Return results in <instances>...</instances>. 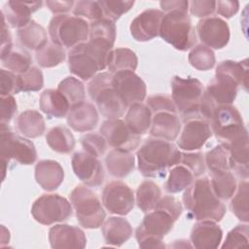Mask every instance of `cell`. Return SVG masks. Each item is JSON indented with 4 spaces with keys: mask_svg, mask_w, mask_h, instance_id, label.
<instances>
[{
    "mask_svg": "<svg viewBox=\"0 0 249 249\" xmlns=\"http://www.w3.org/2000/svg\"><path fill=\"white\" fill-rule=\"evenodd\" d=\"M139 172L144 177L164 178L169 168L179 164L181 152L172 142L150 137L136 153Z\"/></svg>",
    "mask_w": 249,
    "mask_h": 249,
    "instance_id": "cell-1",
    "label": "cell"
},
{
    "mask_svg": "<svg viewBox=\"0 0 249 249\" xmlns=\"http://www.w3.org/2000/svg\"><path fill=\"white\" fill-rule=\"evenodd\" d=\"M188 219L220 222L226 214V206L219 199L207 177H200L184 190L182 196Z\"/></svg>",
    "mask_w": 249,
    "mask_h": 249,
    "instance_id": "cell-2",
    "label": "cell"
},
{
    "mask_svg": "<svg viewBox=\"0 0 249 249\" xmlns=\"http://www.w3.org/2000/svg\"><path fill=\"white\" fill-rule=\"evenodd\" d=\"M113 47L97 39H89L77 45L68 53L69 71L83 81L92 79L97 72L107 68L108 57Z\"/></svg>",
    "mask_w": 249,
    "mask_h": 249,
    "instance_id": "cell-3",
    "label": "cell"
},
{
    "mask_svg": "<svg viewBox=\"0 0 249 249\" xmlns=\"http://www.w3.org/2000/svg\"><path fill=\"white\" fill-rule=\"evenodd\" d=\"M238 87L239 83L233 77L223 71L215 70L214 79L203 90L199 116L209 122L216 108L231 105L237 95Z\"/></svg>",
    "mask_w": 249,
    "mask_h": 249,
    "instance_id": "cell-4",
    "label": "cell"
},
{
    "mask_svg": "<svg viewBox=\"0 0 249 249\" xmlns=\"http://www.w3.org/2000/svg\"><path fill=\"white\" fill-rule=\"evenodd\" d=\"M159 35L163 41L181 52L192 49L196 43V29L188 12L184 11L164 13Z\"/></svg>",
    "mask_w": 249,
    "mask_h": 249,
    "instance_id": "cell-5",
    "label": "cell"
},
{
    "mask_svg": "<svg viewBox=\"0 0 249 249\" xmlns=\"http://www.w3.org/2000/svg\"><path fill=\"white\" fill-rule=\"evenodd\" d=\"M111 72L97 73L88 85V93L97 106L101 115L107 119H120L127 106L112 87Z\"/></svg>",
    "mask_w": 249,
    "mask_h": 249,
    "instance_id": "cell-6",
    "label": "cell"
},
{
    "mask_svg": "<svg viewBox=\"0 0 249 249\" xmlns=\"http://www.w3.org/2000/svg\"><path fill=\"white\" fill-rule=\"evenodd\" d=\"M177 220L167 211L155 207L148 212L135 231V238L140 248H165L163 237L173 229Z\"/></svg>",
    "mask_w": 249,
    "mask_h": 249,
    "instance_id": "cell-7",
    "label": "cell"
},
{
    "mask_svg": "<svg viewBox=\"0 0 249 249\" xmlns=\"http://www.w3.org/2000/svg\"><path fill=\"white\" fill-rule=\"evenodd\" d=\"M48 31L52 42L72 49L89 40V22L67 14L55 15L50 20Z\"/></svg>",
    "mask_w": 249,
    "mask_h": 249,
    "instance_id": "cell-8",
    "label": "cell"
},
{
    "mask_svg": "<svg viewBox=\"0 0 249 249\" xmlns=\"http://www.w3.org/2000/svg\"><path fill=\"white\" fill-rule=\"evenodd\" d=\"M0 156L4 180L7 165L11 160H14L23 165H30L36 161L37 151L32 141L16 134L9 124H1Z\"/></svg>",
    "mask_w": 249,
    "mask_h": 249,
    "instance_id": "cell-9",
    "label": "cell"
},
{
    "mask_svg": "<svg viewBox=\"0 0 249 249\" xmlns=\"http://www.w3.org/2000/svg\"><path fill=\"white\" fill-rule=\"evenodd\" d=\"M171 98L177 113L185 121L199 116V106L204 90L202 83L192 77L174 76L171 80Z\"/></svg>",
    "mask_w": 249,
    "mask_h": 249,
    "instance_id": "cell-10",
    "label": "cell"
},
{
    "mask_svg": "<svg viewBox=\"0 0 249 249\" xmlns=\"http://www.w3.org/2000/svg\"><path fill=\"white\" fill-rule=\"evenodd\" d=\"M79 224L86 229L101 227L106 218L105 210L93 191L86 185L76 186L69 195Z\"/></svg>",
    "mask_w": 249,
    "mask_h": 249,
    "instance_id": "cell-11",
    "label": "cell"
},
{
    "mask_svg": "<svg viewBox=\"0 0 249 249\" xmlns=\"http://www.w3.org/2000/svg\"><path fill=\"white\" fill-rule=\"evenodd\" d=\"M209 124L212 134L222 144L230 145L239 139L248 137L242 116L237 108L232 105L216 108Z\"/></svg>",
    "mask_w": 249,
    "mask_h": 249,
    "instance_id": "cell-12",
    "label": "cell"
},
{
    "mask_svg": "<svg viewBox=\"0 0 249 249\" xmlns=\"http://www.w3.org/2000/svg\"><path fill=\"white\" fill-rule=\"evenodd\" d=\"M73 214V207L64 196L57 194H46L32 204L31 215L40 224L50 226L66 221Z\"/></svg>",
    "mask_w": 249,
    "mask_h": 249,
    "instance_id": "cell-13",
    "label": "cell"
},
{
    "mask_svg": "<svg viewBox=\"0 0 249 249\" xmlns=\"http://www.w3.org/2000/svg\"><path fill=\"white\" fill-rule=\"evenodd\" d=\"M102 205L109 213L124 216L134 207L133 191L122 181H112L108 183L101 195Z\"/></svg>",
    "mask_w": 249,
    "mask_h": 249,
    "instance_id": "cell-14",
    "label": "cell"
},
{
    "mask_svg": "<svg viewBox=\"0 0 249 249\" xmlns=\"http://www.w3.org/2000/svg\"><path fill=\"white\" fill-rule=\"evenodd\" d=\"M112 87L127 107L133 103L142 102L146 98V84L134 71L114 73Z\"/></svg>",
    "mask_w": 249,
    "mask_h": 249,
    "instance_id": "cell-15",
    "label": "cell"
},
{
    "mask_svg": "<svg viewBox=\"0 0 249 249\" xmlns=\"http://www.w3.org/2000/svg\"><path fill=\"white\" fill-rule=\"evenodd\" d=\"M100 134L114 149L131 152L141 142V136L133 134L121 119H107L99 128Z\"/></svg>",
    "mask_w": 249,
    "mask_h": 249,
    "instance_id": "cell-16",
    "label": "cell"
},
{
    "mask_svg": "<svg viewBox=\"0 0 249 249\" xmlns=\"http://www.w3.org/2000/svg\"><path fill=\"white\" fill-rule=\"evenodd\" d=\"M196 32L201 44L211 50H221L226 47L231 36L227 21L216 16L201 18L196 24Z\"/></svg>",
    "mask_w": 249,
    "mask_h": 249,
    "instance_id": "cell-17",
    "label": "cell"
},
{
    "mask_svg": "<svg viewBox=\"0 0 249 249\" xmlns=\"http://www.w3.org/2000/svg\"><path fill=\"white\" fill-rule=\"evenodd\" d=\"M184 124L177 140L179 149L187 152L199 150L212 136L209 122L201 117H194L183 121Z\"/></svg>",
    "mask_w": 249,
    "mask_h": 249,
    "instance_id": "cell-18",
    "label": "cell"
},
{
    "mask_svg": "<svg viewBox=\"0 0 249 249\" xmlns=\"http://www.w3.org/2000/svg\"><path fill=\"white\" fill-rule=\"evenodd\" d=\"M71 165L78 179L88 187H99L105 177L100 160L86 153L77 152L72 156Z\"/></svg>",
    "mask_w": 249,
    "mask_h": 249,
    "instance_id": "cell-19",
    "label": "cell"
},
{
    "mask_svg": "<svg viewBox=\"0 0 249 249\" xmlns=\"http://www.w3.org/2000/svg\"><path fill=\"white\" fill-rule=\"evenodd\" d=\"M164 13L159 9H148L140 13L130 23L129 30L134 40L147 42L159 36Z\"/></svg>",
    "mask_w": 249,
    "mask_h": 249,
    "instance_id": "cell-20",
    "label": "cell"
},
{
    "mask_svg": "<svg viewBox=\"0 0 249 249\" xmlns=\"http://www.w3.org/2000/svg\"><path fill=\"white\" fill-rule=\"evenodd\" d=\"M49 241L54 249H83L87 245V237L83 230L76 226L58 224L49 231Z\"/></svg>",
    "mask_w": 249,
    "mask_h": 249,
    "instance_id": "cell-21",
    "label": "cell"
},
{
    "mask_svg": "<svg viewBox=\"0 0 249 249\" xmlns=\"http://www.w3.org/2000/svg\"><path fill=\"white\" fill-rule=\"evenodd\" d=\"M181 128L182 124L178 113L161 111L152 115L149 132L151 137L172 142L177 139Z\"/></svg>",
    "mask_w": 249,
    "mask_h": 249,
    "instance_id": "cell-22",
    "label": "cell"
},
{
    "mask_svg": "<svg viewBox=\"0 0 249 249\" xmlns=\"http://www.w3.org/2000/svg\"><path fill=\"white\" fill-rule=\"evenodd\" d=\"M223 237L221 227L214 221H197L191 231L190 239L197 249H215L220 246Z\"/></svg>",
    "mask_w": 249,
    "mask_h": 249,
    "instance_id": "cell-23",
    "label": "cell"
},
{
    "mask_svg": "<svg viewBox=\"0 0 249 249\" xmlns=\"http://www.w3.org/2000/svg\"><path fill=\"white\" fill-rule=\"evenodd\" d=\"M43 5L42 1H8L1 10V15L13 28H22L32 19L31 15Z\"/></svg>",
    "mask_w": 249,
    "mask_h": 249,
    "instance_id": "cell-24",
    "label": "cell"
},
{
    "mask_svg": "<svg viewBox=\"0 0 249 249\" xmlns=\"http://www.w3.org/2000/svg\"><path fill=\"white\" fill-rule=\"evenodd\" d=\"M67 124L75 131L88 132L94 129L99 117L97 109L89 102H81L72 106L67 115Z\"/></svg>",
    "mask_w": 249,
    "mask_h": 249,
    "instance_id": "cell-25",
    "label": "cell"
},
{
    "mask_svg": "<svg viewBox=\"0 0 249 249\" xmlns=\"http://www.w3.org/2000/svg\"><path fill=\"white\" fill-rule=\"evenodd\" d=\"M64 170L60 163L53 160H42L35 165V180L47 191L56 190L63 182Z\"/></svg>",
    "mask_w": 249,
    "mask_h": 249,
    "instance_id": "cell-26",
    "label": "cell"
},
{
    "mask_svg": "<svg viewBox=\"0 0 249 249\" xmlns=\"http://www.w3.org/2000/svg\"><path fill=\"white\" fill-rule=\"evenodd\" d=\"M101 232L108 245L119 247L131 237L132 227L125 218L112 216L101 225Z\"/></svg>",
    "mask_w": 249,
    "mask_h": 249,
    "instance_id": "cell-27",
    "label": "cell"
},
{
    "mask_svg": "<svg viewBox=\"0 0 249 249\" xmlns=\"http://www.w3.org/2000/svg\"><path fill=\"white\" fill-rule=\"evenodd\" d=\"M39 106L41 111L45 113L49 119L67 117L71 108L66 97L57 89H45L40 95Z\"/></svg>",
    "mask_w": 249,
    "mask_h": 249,
    "instance_id": "cell-28",
    "label": "cell"
},
{
    "mask_svg": "<svg viewBox=\"0 0 249 249\" xmlns=\"http://www.w3.org/2000/svg\"><path fill=\"white\" fill-rule=\"evenodd\" d=\"M124 123L133 134L138 136L144 135L150 130L152 112L150 108L142 102L133 103L127 108Z\"/></svg>",
    "mask_w": 249,
    "mask_h": 249,
    "instance_id": "cell-29",
    "label": "cell"
},
{
    "mask_svg": "<svg viewBox=\"0 0 249 249\" xmlns=\"http://www.w3.org/2000/svg\"><path fill=\"white\" fill-rule=\"evenodd\" d=\"M105 165L111 176L124 178L133 171L135 158L131 152L114 149L105 157Z\"/></svg>",
    "mask_w": 249,
    "mask_h": 249,
    "instance_id": "cell-30",
    "label": "cell"
},
{
    "mask_svg": "<svg viewBox=\"0 0 249 249\" xmlns=\"http://www.w3.org/2000/svg\"><path fill=\"white\" fill-rule=\"evenodd\" d=\"M230 151V168L240 178L248 179V137L227 145Z\"/></svg>",
    "mask_w": 249,
    "mask_h": 249,
    "instance_id": "cell-31",
    "label": "cell"
},
{
    "mask_svg": "<svg viewBox=\"0 0 249 249\" xmlns=\"http://www.w3.org/2000/svg\"><path fill=\"white\" fill-rule=\"evenodd\" d=\"M17 36L21 46L35 52L49 42L46 29L33 19L24 27L19 28Z\"/></svg>",
    "mask_w": 249,
    "mask_h": 249,
    "instance_id": "cell-32",
    "label": "cell"
},
{
    "mask_svg": "<svg viewBox=\"0 0 249 249\" xmlns=\"http://www.w3.org/2000/svg\"><path fill=\"white\" fill-rule=\"evenodd\" d=\"M17 127L25 137L36 138L45 132V120L38 111L26 110L18 117Z\"/></svg>",
    "mask_w": 249,
    "mask_h": 249,
    "instance_id": "cell-33",
    "label": "cell"
},
{
    "mask_svg": "<svg viewBox=\"0 0 249 249\" xmlns=\"http://www.w3.org/2000/svg\"><path fill=\"white\" fill-rule=\"evenodd\" d=\"M46 141L53 151L60 154L70 153L76 144L73 133L63 125L52 127L46 134Z\"/></svg>",
    "mask_w": 249,
    "mask_h": 249,
    "instance_id": "cell-34",
    "label": "cell"
},
{
    "mask_svg": "<svg viewBox=\"0 0 249 249\" xmlns=\"http://www.w3.org/2000/svg\"><path fill=\"white\" fill-rule=\"evenodd\" d=\"M138 65V58L136 53L127 48H118L111 51L107 68L111 73L120 71H134Z\"/></svg>",
    "mask_w": 249,
    "mask_h": 249,
    "instance_id": "cell-35",
    "label": "cell"
},
{
    "mask_svg": "<svg viewBox=\"0 0 249 249\" xmlns=\"http://www.w3.org/2000/svg\"><path fill=\"white\" fill-rule=\"evenodd\" d=\"M161 197V190L152 180L143 181L136 190L135 202L143 213L152 211Z\"/></svg>",
    "mask_w": 249,
    "mask_h": 249,
    "instance_id": "cell-36",
    "label": "cell"
},
{
    "mask_svg": "<svg viewBox=\"0 0 249 249\" xmlns=\"http://www.w3.org/2000/svg\"><path fill=\"white\" fill-rule=\"evenodd\" d=\"M195 180L193 173L183 164H176L169 171L163 189L168 194H177L187 189Z\"/></svg>",
    "mask_w": 249,
    "mask_h": 249,
    "instance_id": "cell-37",
    "label": "cell"
},
{
    "mask_svg": "<svg viewBox=\"0 0 249 249\" xmlns=\"http://www.w3.org/2000/svg\"><path fill=\"white\" fill-rule=\"evenodd\" d=\"M210 184L215 196L221 200L230 199L237 187L235 177L231 170L211 174Z\"/></svg>",
    "mask_w": 249,
    "mask_h": 249,
    "instance_id": "cell-38",
    "label": "cell"
},
{
    "mask_svg": "<svg viewBox=\"0 0 249 249\" xmlns=\"http://www.w3.org/2000/svg\"><path fill=\"white\" fill-rule=\"evenodd\" d=\"M66 53L63 47H60L53 42H48L44 47L35 52V58L39 66L51 68L57 66L64 61Z\"/></svg>",
    "mask_w": 249,
    "mask_h": 249,
    "instance_id": "cell-39",
    "label": "cell"
},
{
    "mask_svg": "<svg viewBox=\"0 0 249 249\" xmlns=\"http://www.w3.org/2000/svg\"><path fill=\"white\" fill-rule=\"evenodd\" d=\"M248 194H249V184L247 180H240L236 187L233 196L231 197L230 208L235 217L243 222L248 223L249 213H248Z\"/></svg>",
    "mask_w": 249,
    "mask_h": 249,
    "instance_id": "cell-40",
    "label": "cell"
},
{
    "mask_svg": "<svg viewBox=\"0 0 249 249\" xmlns=\"http://www.w3.org/2000/svg\"><path fill=\"white\" fill-rule=\"evenodd\" d=\"M229 158V147L226 144L220 143L205 154V165L211 174L222 171H229L231 170Z\"/></svg>",
    "mask_w": 249,
    "mask_h": 249,
    "instance_id": "cell-41",
    "label": "cell"
},
{
    "mask_svg": "<svg viewBox=\"0 0 249 249\" xmlns=\"http://www.w3.org/2000/svg\"><path fill=\"white\" fill-rule=\"evenodd\" d=\"M188 59L190 64L199 71L212 69L216 62L214 52L203 44H197L193 47L189 53Z\"/></svg>",
    "mask_w": 249,
    "mask_h": 249,
    "instance_id": "cell-42",
    "label": "cell"
},
{
    "mask_svg": "<svg viewBox=\"0 0 249 249\" xmlns=\"http://www.w3.org/2000/svg\"><path fill=\"white\" fill-rule=\"evenodd\" d=\"M43 87L44 76L42 71L36 66H31L22 74H17L16 94L20 91H38L42 89Z\"/></svg>",
    "mask_w": 249,
    "mask_h": 249,
    "instance_id": "cell-43",
    "label": "cell"
},
{
    "mask_svg": "<svg viewBox=\"0 0 249 249\" xmlns=\"http://www.w3.org/2000/svg\"><path fill=\"white\" fill-rule=\"evenodd\" d=\"M1 62L9 71L15 74H22L31 67L32 58L27 52L13 49L8 54L1 57Z\"/></svg>",
    "mask_w": 249,
    "mask_h": 249,
    "instance_id": "cell-44",
    "label": "cell"
},
{
    "mask_svg": "<svg viewBox=\"0 0 249 249\" xmlns=\"http://www.w3.org/2000/svg\"><path fill=\"white\" fill-rule=\"evenodd\" d=\"M57 89L66 97L71 107L85 101L86 91L84 84L77 78L69 76L57 86Z\"/></svg>",
    "mask_w": 249,
    "mask_h": 249,
    "instance_id": "cell-45",
    "label": "cell"
},
{
    "mask_svg": "<svg viewBox=\"0 0 249 249\" xmlns=\"http://www.w3.org/2000/svg\"><path fill=\"white\" fill-rule=\"evenodd\" d=\"M117 29L115 21L103 18L93 22H89V39H97L114 46Z\"/></svg>",
    "mask_w": 249,
    "mask_h": 249,
    "instance_id": "cell-46",
    "label": "cell"
},
{
    "mask_svg": "<svg viewBox=\"0 0 249 249\" xmlns=\"http://www.w3.org/2000/svg\"><path fill=\"white\" fill-rule=\"evenodd\" d=\"M216 70L223 71L225 73H228L231 77H233L240 86L244 88L245 90H247V85H248V59L245 58L241 61H234V60H223L221 61L217 67Z\"/></svg>",
    "mask_w": 249,
    "mask_h": 249,
    "instance_id": "cell-47",
    "label": "cell"
},
{
    "mask_svg": "<svg viewBox=\"0 0 249 249\" xmlns=\"http://www.w3.org/2000/svg\"><path fill=\"white\" fill-rule=\"evenodd\" d=\"M73 15L75 17L82 18L90 22L96 21L104 18L103 11L99 4V1H90V0H81L75 2L73 7Z\"/></svg>",
    "mask_w": 249,
    "mask_h": 249,
    "instance_id": "cell-48",
    "label": "cell"
},
{
    "mask_svg": "<svg viewBox=\"0 0 249 249\" xmlns=\"http://www.w3.org/2000/svg\"><path fill=\"white\" fill-rule=\"evenodd\" d=\"M80 142L85 152L95 158L103 156L107 150L108 143L100 133H87L80 138Z\"/></svg>",
    "mask_w": 249,
    "mask_h": 249,
    "instance_id": "cell-49",
    "label": "cell"
},
{
    "mask_svg": "<svg viewBox=\"0 0 249 249\" xmlns=\"http://www.w3.org/2000/svg\"><path fill=\"white\" fill-rule=\"evenodd\" d=\"M99 4L103 11L104 18L116 21L124 14L127 13L132 8V6L134 5V1L101 0L99 1Z\"/></svg>",
    "mask_w": 249,
    "mask_h": 249,
    "instance_id": "cell-50",
    "label": "cell"
},
{
    "mask_svg": "<svg viewBox=\"0 0 249 249\" xmlns=\"http://www.w3.org/2000/svg\"><path fill=\"white\" fill-rule=\"evenodd\" d=\"M249 228L247 223L239 224L231 230L222 244V248H238L248 245Z\"/></svg>",
    "mask_w": 249,
    "mask_h": 249,
    "instance_id": "cell-51",
    "label": "cell"
},
{
    "mask_svg": "<svg viewBox=\"0 0 249 249\" xmlns=\"http://www.w3.org/2000/svg\"><path fill=\"white\" fill-rule=\"evenodd\" d=\"M179 163L186 166L195 178L201 176L206 169L204 155L200 152H181Z\"/></svg>",
    "mask_w": 249,
    "mask_h": 249,
    "instance_id": "cell-52",
    "label": "cell"
},
{
    "mask_svg": "<svg viewBox=\"0 0 249 249\" xmlns=\"http://www.w3.org/2000/svg\"><path fill=\"white\" fill-rule=\"evenodd\" d=\"M146 105L150 108L152 115L161 111H169V112L177 113L175 104L171 96H168L165 94H154L149 96L147 98Z\"/></svg>",
    "mask_w": 249,
    "mask_h": 249,
    "instance_id": "cell-53",
    "label": "cell"
},
{
    "mask_svg": "<svg viewBox=\"0 0 249 249\" xmlns=\"http://www.w3.org/2000/svg\"><path fill=\"white\" fill-rule=\"evenodd\" d=\"M216 1L211 0H194L189 2L190 13L196 18H207L215 12Z\"/></svg>",
    "mask_w": 249,
    "mask_h": 249,
    "instance_id": "cell-54",
    "label": "cell"
},
{
    "mask_svg": "<svg viewBox=\"0 0 249 249\" xmlns=\"http://www.w3.org/2000/svg\"><path fill=\"white\" fill-rule=\"evenodd\" d=\"M1 103V113H0V123L9 124L14 118L18 111V105L13 94L4 95L0 97Z\"/></svg>",
    "mask_w": 249,
    "mask_h": 249,
    "instance_id": "cell-55",
    "label": "cell"
},
{
    "mask_svg": "<svg viewBox=\"0 0 249 249\" xmlns=\"http://www.w3.org/2000/svg\"><path fill=\"white\" fill-rule=\"evenodd\" d=\"M155 207L161 208L171 214L176 220L179 219L183 212V206L181 202L173 196H163L160 198Z\"/></svg>",
    "mask_w": 249,
    "mask_h": 249,
    "instance_id": "cell-56",
    "label": "cell"
},
{
    "mask_svg": "<svg viewBox=\"0 0 249 249\" xmlns=\"http://www.w3.org/2000/svg\"><path fill=\"white\" fill-rule=\"evenodd\" d=\"M17 88V74L5 70L0 69V92L1 96L10 95L16 93Z\"/></svg>",
    "mask_w": 249,
    "mask_h": 249,
    "instance_id": "cell-57",
    "label": "cell"
},
{
    "mask_svg": "<svg viewBox=\"0 0 249 249\" xmlns=\"http://www.w3.org/2000/svg\"><path fill=\"white\" fill-rule=\"evenodd\" d=\"M239 10L238 1H216L215 12L225 18H231Z\"/></svg>",
    "mask_w": 249,
    "mask_h": 249,
    "instance_id": "cell-58",
    "label": "cell"
},
{
    "mask_svg": "<svg viewBox=\"0 0 249 249\" xmlns=\"http://www.w3.org/2000/svg\"><path fill=\"white\" fill-rule=\"evenodd\" d=\"M2 24H1V56L4 57L13 50V41L12 35L8 28V23L5 18L1 15Z\"/></svg>",
    "mask_w": 249,
    "mask_h": 249,
    "instance_id": "cell-59",
    "label": "cell"
},
{
    "mask_svg": "<svg viewBox=\"0 0 249 249\" xmlns=\"http://www.w3.org/2000/svg\"><path fill=\"white\" fill-rule=\"evenodd\" d=\"M46 5L50 11L55 15H62L73 10L74 1H46Z\"/></svg>",
    "mask_w": 249,
    "mask_h": 249,
    "instance_id": "cell-60",
    "label": "cell"
},
{
    "mask_svg": "<svg viewBox=\"0 0 249 249\" xmlns=\"http://www.w3.org/2000/svg\"><path fill=\"white\" fill-rule=\"evenodd\" d=\"M160 6L163 13H168L171 11H184L189 10V1L185 0H171V1H160Z\"/></svg>",
    "mask_w": 249,
    "mask_h": 249,
    "instance_id": "cell-61",
    "label": "cell"
}]
</instances>
